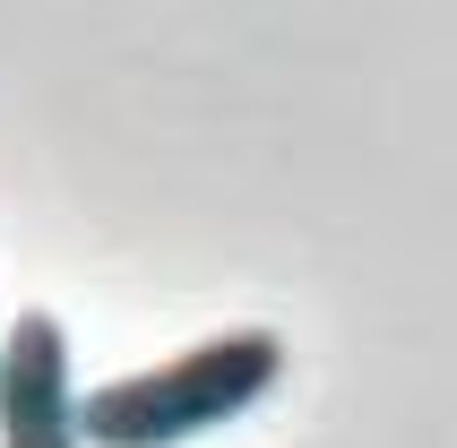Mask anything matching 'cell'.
Returning <instances> with one entry per match:
<instances>
[{
  "mask_svg": "<svg viewBox=\"0 0 457 448\" xmlns=\"http://www.w3.org/2000/svg\"><path fill=\"white\" fill-rule=\"evenodd\" d=\"M277 379H285V336L277 328H233V336H207V345L173 353L155 371L87 388L78 431H87V448H190L207 431L242 423Z\"/></svg>",
  "mask_w": 457,
  "mask_h": 448,
  "instance_id": "6da1fadb",
  "label": "cell"
},
{
  "mask_svg": "<svg viewBox=\"0 0 457 448\" xmlns=\"http://www.w3.org/2000/svg\"><path fill=\"white\" fill-rule=\"evenodd\" d=\"M0 448H87L70 328L52 311H18L9 336H0Z\"/></svg>",
  "mask_w": 457,
  "mask_h": 448,
  "instance_id": "7a4b0ae2",
  "label": "cell"
}]
</instances>
